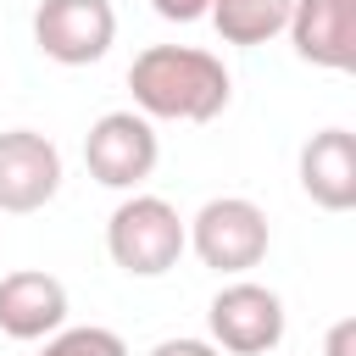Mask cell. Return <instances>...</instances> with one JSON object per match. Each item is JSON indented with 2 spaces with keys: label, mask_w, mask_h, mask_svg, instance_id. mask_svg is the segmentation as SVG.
Returning a JSON list of instances; mask_svg holds the SVG:
<instances>
[{
  "label": "cell",
  "mask_w": 356,
  "mask_h": 356,
  "mask_svg": "<svg viewBox=\"0 0 356 356\" xmlns=\"http://www.w3.org/2000/svg\"><path fill=\"white\" fill-rule=\"evenodd\" d=\"M128 89H134V111H145L150 122H211L228 106L234 78L211 50L150 44L134 56Z\"/></svg>",
  "instance_id": "obj_1"
},
{
  "label": "cell",
  "mask_w": 356,
  "mask_h": 356,
  "mask_svg": "<svg viewBox=\"0 0 356 356\" xmlns=\"http://www.w3.org/2000/svg\"><path fill=\"white\" fill-rule=\"evenodd\" d=\"M106 250L128 278H161L189 250V228L172 200L161 195H128L106 217Z\"/></svg>",
  "instance_id": "obj_2"
},
{
  "label": "cell",
  "mask_w": 356,
  "mask_h": 356,
  "mask_svg": "<svg viewBox=\"0 0 356 356\" xmlns=\"http://www.w3.org/2000/svg\"><path fill=\"white\" fill-rule=\"evenodd\" d=\"M184 228H189V250H195L211 273H228V278L250 273V267L267 256V245H273L267 211H261L256 200H245V195H217V200H206V206L195 211V222H184Z\"/></svg>",
  "instance_id": "obj_3"
},
{
  "label": "cell",
  "mask_w": 356,
  "mask_h": 356,
  "mask_svg": "<svg viewBox=\"0 0 356 356\" xmlns=\"http://www.w3.org/2000/svg\"><path fill=\"white\" fill-rule=\"evenodd\" d=\"M156 156H161V139L145 111H106L83 134V167L106 189H139L156 172Z\"/></svg>",
  "instance_id": "obj_4"
},
{
  "label": "cell",
  "mask_w": 356,
  "mask_h": 356,
  "mask_svg": "<svg viewBox=\"0 0 356 356\" xmlns=\"http://www.w3.org/2000/svg\"><path fill=\"white\" fill-rule=\"evenodd\" d=\"M206 328H211V345L228 356H273L284 339V300L267 284L234 278L211 295Z\"/></svg>",
  "instance_id": "obj_5"
},
{
  "label": "cell",
  "mask_w": 356,
  "mask_h": 356,
  "mask_svg": "<svg viewBox=\"0 0 356 356\" xmlns=\"http://www.w3.org/2000/svg\"><path fill=\"white\" fill-rule=\"evenodd\" d=\"M117 11L111 0H39L33 11V44L56 67H89L111 50Z\"/></svg>",
  "instance_id": "obj_6"
},
{
  "label": "cell",
  "mask_w": 356,
  "mask_h": 356,
  "mask_svg": "<svg viewBox=\"0 0 356 356\" xmlns=\"http://www.w3.org/2000/svg\"><path fill=\"white\" fill-rule=\"evenodd\" d=\"M61 189V150L39 128H6L0 134V211L22 217L50 206Z\"/></svg>",
  "instance_id": "obj_7"
},
{
  "label": "cell",
  "mask_w": 356,
  "mask_h": 356,
  "mask_svg": "<svg viewBox=\"0 0 356 356\" xmlns=\"http://www.w3.org/2000/svg\"><path fill=\"white\" fill-rule=\"evenodd\" d=\"M284 33L295 56L312 67H328V72L356 67V0H289Z\"/></svg>",
  "instance_id": "obj_8"
},
{
  "label": "cell",
  "mask_w": 356,
  "mask_h": 356,
  "mask_svg": "<svg viewBox=\"0 0 356 356\" xmlns=\"http://www.w3.org/2000/svg\"><path fill=\"white\" fill-rule=\"evenodd\" d=\"M67 323V284L56 273L22 267L0 278V334L6 339H50Z\"/></svg>",
  "instance_id": "obj_9"
},
{
  "label": "cell",
  "mask_w": 356,
  "mask_h": 356,
  "mask_svg": "<svg viewBox=\"0 0 356 356\" xmlns=\"http://www.w3.org/2000/svg\"><path fill=\"white\" fill-rule=\"evenodd\" d=\"M300 189L323 211L356 206V139H350V128H323L300 145Z\"/></svg>",
  "instance_id": "obj_10"
},
{
  "label": "cell",
  "mask_w": 356,
  "mask_h": 356,
  "mask_svg": "<svg viewBox=\"0 0 356 356\" xmlns=\"http://www.w3.org/2000/svg\"><path fill=\"white\" fill-rule=\"evenodd\" d=\"M211 28L228 44H267L289 22V0H211Z\"/></svg>",
  "instance_id": "obj_11"
},
{
  "label": "cell",
  "mask_w": 356,
  "mask_h": 356,
  "mask_svg": "<svg viewBox=\"0 0 356 356\" xmlns=\"http://www.w3.org/2000/svg\"><path fill=\"white\" fill-rule=\"evenodd\" d=\"M39 356H128V345H122V334L89 323V328H56Z\"/></svg>",
  "instance_id": "obj_12"
},
{
  "label": "cell",
  "mask_w": 356,
  "mask_h": 356,
  "mask_svg": "<svg viewBox=\"0 0 356 356\" xmlns=\"http://www.w3.org/2000/svg\"><path fill=\"white\" fill-rule=\"evenodd\" d=\"M156 6V17H167V22H200L206 11H211V0H150Z\"/></svg>",
  "instance_id": "obj_13"
},
{
  "label": "cell",
  "mask_w": 356,
  "mask_h": 356,
  "mask_svg": "<svg viewBox=\"0 0 356 356\" xmlns=\"http://www.w3.org/2000/svg\"><path fill=\"white\" fill-rule=\"evenodd\" d=\"M150 356H222L211 339H161Z\"/></svg>",
  "instance_id": "obj_14"
},
{
  "label": "cell",
  "mask_w": 356,
  "mask_h": 356,
  "mask_svg": "<svg viewBox=\"0 0 356 356\" xmlns=\"http://www.w3.org/2000/svg\"><path fill=\"white\" fill-rule=\"evenodd\" d=\"M328 356H356V323L350 317H339L328 328Z\"/></svg>",
  "instance_id": "obj_15"
}]
</instances>
